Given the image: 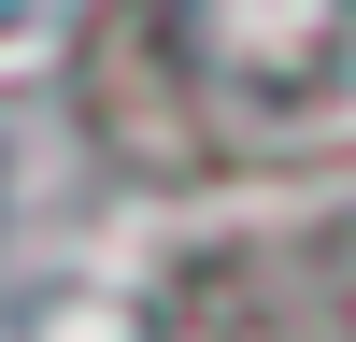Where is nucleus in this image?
Instances as JSON below:
<instances>
[{"instance_id":"nucleus-1","label":"nucleus","mask_w":356,"mask_h":342,"mask_svg":"<svg viewBox=\"0 0 356 342\" xmlns=\"http://www.w3.org/2000/svg\"><path fill=\"white\" fill-rule=\"evenodd\" d=\"M171 57L243 114H328L356 100V0H157Z\"/></svg>"},{"instance_id":"nucleus-2","label":"nucleus","mask_w":356,"mask_h":342,"mask_svg":"<svg viewBox=\"0 0 356 342\" xmlns=\"http://www.w3.org/2000/svg\"><path fill=\"white\" fill-rule=\"evenodd\" d=\"M43 15H57V0H0V28H43Z\"/></svg>"}]
</instances>
